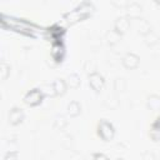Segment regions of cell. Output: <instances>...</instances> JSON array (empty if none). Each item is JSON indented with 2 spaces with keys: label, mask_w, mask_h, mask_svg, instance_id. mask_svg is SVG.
<instances>
[{
  "label": "cell",
  "mask_w": 160,
  "mask_h": 160,
  "mask_svg": "<svg viewBox=\"0 0 160 160\" xmlns=\"http://www.w3.org/2000/svg\"><path fill=\"white\" fill-rule=\"evenodd\" d=\"M92 11H94L92 4L85 1V2H82L81 5H79L76 9H74L72 11L65 14V15H64V19H65L68 22L74 24V22H76V21H80V20L88 18Z\"/></svg>",
  "instance_id": "1"
},
{
  "label": "cell",
  "mask_w": 160,
  "mask_h": 160,
  "mask_svg": "<svg viewBox=\"0 0 160 160\" xmlns=\"http://www.w3.org/2000/svg\"><path fill=\"white\" fill-rule=\"evenodd\" d=\"M98 135L104 140V141H110L112 140L114 135H115V129L114 125L111 122H109L108 120H101L98 124Z\"/></svg>",
  "instance_id": "2"
},
{
  "label": "cell",
  "mask_w": 160,
  "mask_h": 160,
  "mask_svg": "<svg viewBox=\"0 0 160 160\" xmlns=\"http://www.w3.org/2000/svg\"><path fill=\"white\" fill-rule=\"evenodd\" d=\"M44 98V94L40 89H31L30 91H28L24 96V102L29 106H38L39 104H41Z\"/></svg>",
  "instance_id": "3"
},
{
  "label": "cell",
  "mask_w": 160,
  "mask_h": 160,
  "mask_svg": "<svg viewBox=\"0 0 160 160\" xmlns=\"http://www.w3.org/2000/svg\"><path fill=\"white\" fill-rule=\"evenodd\" d=\"M104 84H105L104 76H102L100 72L92 71V72L89 75V85H90V88H91L92 90H95V91L102 90Z\"/></svg>",
  "instance_id": "4"
},
{
  "label": "cell",
  "mask_w": 160,
  "mask_h": 160,
  "mask_svg": "<svg viewBox=\"0 0 160 160\" xmlns=\"http://www.w3.org/2000/svg\"><path fill=\"white\" fill-rule=\"evenodd\" d=\"M51 58L56 61V62H61L64 56H65V46L62 44V41H55L51 45Z\"/></svg>",
  "instance_id": "5"
},
{
  "label": "cell",
  "mask_w": 160,
  "mask_h": 160,
  "mask_svg": "<svg viewBox=\"0 0 160 160\" xmlns=\"http://www.w3.org/2000/svg\"><path fill=\"white\" fill-rule=\"evenodd\" d=\"M24 118H25V114H24L22 109L21 108H18V106H14L9 111V118L8 119H9V124L16 126V125H19V124L22 122Z\"/></svg>",
  "instance_id": "6"
},
{
  "label": "cell",
  "mask_w": 160,
  "mask_h": 160,
  "mask_svg": "<svg viewBox=\"0 0 160 160\" xmlns=\"http://www.w3.org/2000/svg\"><path fill=\"white\" fill-rule=\"evenodd\" d=\"M129 29H130V20H129V18L121 16V18H118V19H116L115 25H114V30H115L118 34L122 35V34H125Z\"/></svg>",
  "instance_id": "7"
},
{
  "label": "cell",
  "mask_w": 160,
  "mask_h": 160,
  "mask_svg": "<svg viewBox=\"0 0 160 160\" xmlns=\"http://www.w3.org/2000/svg\"><path fill=\"white\" fill-rule=\"evenodd\" d=\"M48 34H49L50 40H52L54 42L55 41H61L62 35L65 34V29L62 26H59V25H52L51 28L48 29Z\"/></svg>",
  "instance_id": "8"
},
{
  "label": "cell",
  "mask_w": 160,
  "mask_h": 160,
  "mask_svg": "<svg viewBox=\"0 0 160 160\" xmlns=\"http://www.w3.org/2000/svg\"><path fill=\"white\" fill-rule=\"evenodd\" d=\"M139 61H140V59H139V56L138 55H135V54H132V52H128L124 58H122V60H121V62H122V65L126 68V69H135L138 65H139Z\"/></svg>",
  "instance_id": "9"
},
{
  "label": "cell",
  "mask_w": 160,
  "mask_h": 160,
  "mask_svg": "<svg viewBox=\"0 0 160 160\" xmlns=\"http://www.w3.org/2000/svg\"><path fill=\"white\" fill-rule=\"evenodd\" d=\"M150 138H151L154 141L160 140V116H158L156 120L154 121V124L151 125V129H150Z\"/></svg>",
  "instance_id": "10"
},
{
  "label": "cell",
  "mask_w": 160,
  "mask_h": 160,
  "mask_svg": "<svg viewBox=\"0 0 160 160\" xmlns=\"http://www.w3.org/2000/svg\"><path fill=\"white\" fill-rule=\"evenodd\" d=\"M126 9H128V14H129V16L132 18V19H134V18H139L140 14H141V11H142L141 5H139L138 2H132V4L128 5Z\"/></svg>",
  "instance_id": "11"
},
{
  "label": "cell",
  "mask_w": 160,
  "mask_h": 160,
  "mask_svg": "<svg viewBox=\"0 0 160 160\" xmlns=\"http://www.w3.org/2000/svg\"><path fill=\"white\" fill-rule=\"evenodd\" d=\"M136 19H138V21H139V24H138V31H139V34L146 35L148 32L151 31V26H150V24H149L145 19H141L140 16L136 18Z\"/></svg>",
  "instance_id": "12"
},
{
  "label": "cell",
  "mask_w": 160,
  "mask_h": 160,
  "mask_svg": "<svg viewBox=\"0 0 160 160\" xmlns=\"http://www.w3.org/2000/svg\"><path fill=\"white\" fill-rule=\"evenodd\" d=\"M146 106L152 110V111H158L160 110V98L158 95H151L148 98V102H146Z\"/></svg>",
  "instance_id": "13"
},
{
  "label": "cell",
  "mask_w": 160,
  "mask_h": 160,
  "mask_svg": "<svg viewBox=\"0 0 160 160\" xmlns=\"http://www.w3.org/2000/svg\"><path fill=\"white\" fill-rule=\"evenodd\" d=\"M54 88H55V91H56V95H62L65 91H66V88H68V84L64 79H56L54 82Z\"/></svg>",
  "instance_id": "14"
},
{
  "label": "cell",
  "mask_w": 160,
  "mask_h": 160,
  "mask_svg": "<svg viewBox=\"0 0 160 160\" xmlns=\"http://www.w3.org/2000/svg\"><path fill=\"white\" fill-rule=\"evenodd\" d=\"M81 112V106L78 101H71L68 105V114L70 116H78Z\"/></svg>",
  "instance_id": "15"
},
{
  "label": "cell",
  "mask_w": 160,
  "mask_h": 160,
  "mask_svg": "<svg viewBox=\"0 0 160 160\" xmlns=\"http://www.w3.org/2000/svg\"><path fill=\"white\" fill-rule=\"evenodd\" d=\"M66 84H68V86H70V88H72V89L79 88V86H80V78H79V75H78V74H71V75H69Z\"/></svg>",
  "instance_id": "16"
},
{
  "label": "cell",
  "mask_w": 160,
  "mask_h": 160,
  "mask_svg": "<svg viewBox=\"0 0 160 160\" xmlns=\"http://www.w3.org/2000/svg\"><path fill=\"white\" fill-rule=\"evenodd\" d=\"M40 90H41L42 94L46 95V96H54V95H56L54 84H44V85H41Z\"/></svg>",
  "instance_id": "17"
},
{
  "label": "cell",
  "mask_w": 160,
  "mask_h": 160,
  "mask_svg": "<svg viewBox=\"0 0 160 160\" xmlns=\"http://www.w3.org/2000/svg\"><path fill=\"white\" fill-rule=\"evenodd\" d=\"M0 72H1V79L6 80L10 75V65L6 64L5 61H1V66H0Z\"/></svg>",
  "instance_id": "18"
},
{
  "label": "cell",
  "mask_w": 160,
  "mask_h": 160,
  "mask_svg": "<svg viewBox=\"0 0 160 160\" xmlns=\"http://www.w3.org/2000/svg\"><path fill=\"white\" fill-rule=\"evenodd\" d=\"M106 38L109 39V44H115V42H118V40L120 39V34H118L115 30L114 31H110V32H108V35H106Z\"/></svg>",
  "instance_id": "19"
},
{
  "label": "cell",
  "mask_w": 160,
  "mask_h": 160,
  "mask_svg": "<svg viewBox=\"0 0 160 160\" xmlns=\"http://www.w3.org/2000/svg\"><path fill=\"white\" fill-rule=\"evenodd\" d=\"M66 124H68V121L65 120V118L64 116H58L56 118V120H55V122H54V125H55V128L56 129H64L65 126H66Z\"/></svg>",
  "instance_id": "20"
},
{
  "label": "cell",
  "mask_w": 160,
  "mask_h": 160,
  "mask_svg": "<svg viewBox=\"0 0 160 160\" xmlns=\"http://www.w3.org/2000/svg\"><path fill=\"white\" fill-rule=\"evenodd\" d=\"M151 32H152V31H150V32H148L146 35H144L148 45H154V44H156V42H158V40H159V38H158L155 34H154V35H152V38H151Z\"/></svg>",
  "instance_id": "21"
},
{
  "label": "cell",
  "mask_w": 160,
  "mask_h": 160,
  "mask_svg": "<svg viewBox=\"0 0 160 160\" xmlns=\"http://www.w3.org/2000/svg\"><path fill=\"white\" fill-rule=\"evenodd\" d=\"M115 89L119 91H122L125 89V80L124 79H116L115 80Z\"/></svg>",
  "instance_id": "22"
},
{
  "label": "cell",
  "mask_w": 160,
  "mask_h": 160,
  "mask_svg": "<svg viewBox=\"0 0 160 160\" xmlns=\"http://www.w3.org/2000/svg\"><path fill=\"white\" fill-rule=\"evenodd\" d=\"M111 2H112V5H114V6L120 8V9H122V8H126V6H128V0H111Z\"/></svg>",
  "instance_id": "23"
},
{
  "label": "cell",
  "mask_w": 160,
  "mask_h": 160,
  "mask_svg": "<svg viewBox=\"0 0 160 160\" xmlns=\"http://www.w3.org/2000/svg\"><path fill=\"white\" fill-rule=\"evenodd\" d=\"M94 156H95V158H106V156H104V155H101V154H100V155L98 154V155H94Z\"/></svg>",
  "instance_id": "24"
},
{
  "label": "cell",
  "mask_w": 160,
  "mask_h": 160,
  "mask_svg": "<svg viewBox=\"0 0 160 160\" xmlns=\"http://www.w3.org/2000/svg\"><path fill=\"white\" fill-rule=\"evenodd\" d=\"M155 2H156L158 5H160V0H155Z\"/></svg>",
  "instance_id": "25"
}]
</instances>
